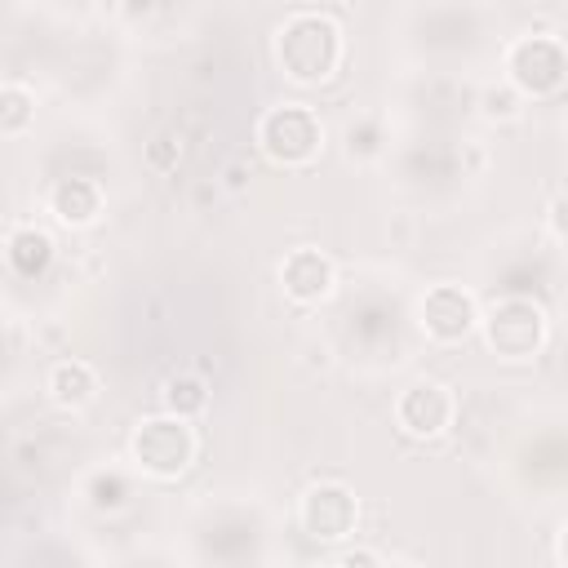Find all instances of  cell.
Instances as JSON below:
<instances>
[{"label": "cell", "instance_id": "obj_12", "mask_svg": "<svg viewBox=\"0 0 568 568\" xmlns=\"http://www.w3.org/2000/svg\"><path fill=\"white\" fill-rule=\"evenodd\" d=\"M49 257H53V240H49L44 231L18 226V231L9 235V266H13L18 275H40V271L49 266Z\"/></svg>", "mask_w": 568, "mask_h": 568}, {"label": "cell", "instance_id": "obj_7", "mask_svg": "<svg viewBox=\"0 0 568 568\" xmlns=\"http://www.w3.org/2000/svg\"><path fill=\"white\" fill-rule=\"evenodd\" d=\"M479 324L475 315V302L466 288L457 284H439L422 297V328L435 337V342H462L470 328Z\"/></svg>", "mask_w": 568, "mask_h": 568}, {"label": "cell", "instance_id": "obj_1", "mask_svg": "<svg viewBox=\"0 0 568 568\" xmlns=\"http://www.w3.org/2000/svg\"><path fill=\"white\" fill-rule=\"evenodd\" d=\"M275 58H280V67H284L288 80L320 84L342 62V31H337L333 18H324L315 9H297L275 31Z\"/></svg>", "mask_w": 568, "mask_h": 568}, {"label": "cell", "instance_id": "obj_15", "mask_svg": "<svg viewBox=\"0 0 568 568\" xmlns=\"http://www.w3.org/2000/svg\"><path fill=\"white\" fill-rule=\"evenodd\" d=\"M550 226H555V235H564V240H568V191L550 200Z\"/></svg>", "mask_w": 568, "mask_h": 568}, {"label": "cell", "instance_id": "obj_10", "mask_svg": "<svg viewBox=\"0 0 568 568\" xmlns=\"http://www.w3.org/2000/svg\"><path fill=\"white\" fill-rule=\"evenodd\" d=\"M49 209L58 222L67 226H89L102 209V191L89 182V178H62L53 191H49Z\"/></svg>", "mask_w": 568, "mask_h": 568}, {"label": "cell", "instance_id": "obj_11", "mask_svg": "<svg viewBox=\"0 0 568 568\" xmlns=\"http://www.w3.org/2000/svg\"><path fill=\"white\" fill-rule=\"evenodd\" d=\"M49 395L62 404V408H80L98 395V377L84 359H58L49 368Z\"/></svg>", "mask_w": 568, "mask_h": 568}, {"label": "cell", "instance_id": "obj_16", "mask_svg": "<svg viewBox=\"0 0 568 568\" xmlns=\"http://www.w3.org/2000/svg\"><path fill=\"white\" fill-rule=\"evenodd\" d=\"M337 568H377V555L373 550H346L337 559Z\"/></svg>", "mask_w": 568, "mask_h": 568}, {"label": "cell", "instance_id": "obj_8", "mask_svg": "<svg viewBox=\"0 0 568 568\" xmlns=\"http://www.w3.org/2000/svg\"><path fill=\"white\" fill-rule=\"evenodd\" d=\"M395 417L408 435H439L448 422H453V395L448 386L439 382H413L399 404H395Z\"/></svg>", "mask_w": 568, "mask_h": 568}, {"label": "cell", "instance_id": "obj_17", "mask_svg": "<svg viewBox=\"0 0 568 568\" xmlns=\"http://www.w3.org/2000/svg\"><path fill=\"white\" fill-rule=\"evenodd\" d=\"M559 559H564V568H568V524H564V537H559Z\"/></svg>", "mask_w": 568, "mask_h": 568}, {"label": "cell", "instance_id": "obj_3", "mask_svg": "<svg viewBox=\"0 0 568 568\" xmlns=\"http://www.w3.org/2000/svg\"><path fill=\"white\" fill-rule=\"evenodd\" d=\"M257 142L262 151L275 160V164H306L320 155L324 146V129L315 120L311 106L302 102H284V106H271L257 124Z\"/></svg>", "mask_w": 568, "mask_h": 568}, {"label": "cell", "instance_id": "obj_6", "mask_svg": "<svg viewBox=\"0 0 568 568\" xmlns=\"http://www.w3.org/2000/svg\"><path fill=\"white\" fill-rule=\"evenodd\" d=\"M302 528L315 537V541H342L355 519H359V501L351 497V488L342 484H320L302 497Z\"/></svg>", "mask_w": 568, "mask_h": 568}, {"label": "cell", "instance_id": "obj_18", "mask_svg": "<svg viewBox=\"0 0 568 568\" xmlns=\"http://www.w3.org/2000/svg\"><path fill=\"white\" fill-rule=\"evenodd\" d=\"M395 568H408V564H395Z\"/></svg>", "mask_w": 568, "mask_h": 568}, {"label": "cell", "instance_id": "obj_4", "mask_svg": "<svg viewBox=\"0 0 568 568\" xmlns=\"http://www.w3.org/2000/svg\"><path fill=\"white\" fill-rule=\"evenodd\" d=\"M479 324H484L488 351H497L501 359H528L546 342V315L528 297H501L497 306H488Z\"/></svg>", "mask_w": 568, "mask_h": 568}, {"label": "cell", "instance_id": "obj_14", "mask_svg": "<svg viewBox=\"0 0 568 568\" xmlns=\"http://www.w3.org/2000/svg\"><path fill=\"white\" fill-rule=\"evenodd\" d=\"M27 115H31V98H27V89L22 84H4V111H0V129L4 133H18L22 124H27Z\"/></svg>", "mask_w": 568, "mask_h": 568}, {"label": "cell", "instance_id": "obj_9", "mask_svg": "<svg viewBox=\"0 0 568 568\" xmlns=\"http://www.w3.org/2000/svg\"><path fill=\"white\" fill-rule=\"evenodd\" d=\"M280 280H284V293L293 302H320L333 288V262L324 253H315V248H297V253L284 257Z\"/></svg>", "mask_w": 568, "mask_h": 568}, {"label": "cell", "instance_id": "obj_13", "mask_svg": "<svg viewBox=\"0 0 568 568\" xmlns=\"http://www.w3.org/2000/svg\"><path fill=\"white\" fill-rule=\"evenodd\" d=\"M164 408L173 413V417H195L204 404H209V390H204V377H195V373H173V377H164Z\"/></svg>", "mask_w": 568, "mask_h": 568}, {"label": "cell", "instance_id": "obj_2", "mask_svg": "<svg viewBox=\"0 0 568 568\" xmlns=\"http://www.w3.org/2000/svg\"><path fill=\"white\" fill-rule=\"evenodd\" d=\"M133 462L155 479H178L195 462V430L186 417H146L133 430Z\"/></svg>", "mask_w": 568, "mask_h": 568}, {"label": "cell", "instance_id": "obj_5", "mask_svg": "<svg viewBox=\"0 0 568 568\" xmlns=\"http://www.w3.org/2000/svg\"><path fill=\"white\" fill-rule=\"evenodd\" d=\"M506 71L524 93H555L568 80V49L555 36H524L506 49Z\"/></svg>", "mask_w": 568, "mask_h": 568}]
</instances>
